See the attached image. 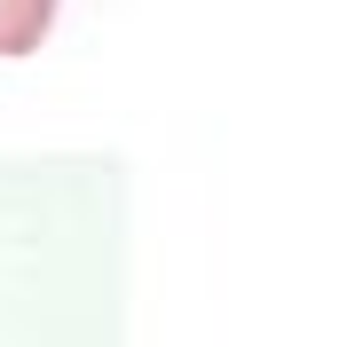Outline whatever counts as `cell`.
Wrapping results in <instances>:
<instances>
[{"instance_id": "6da1fadb", "label": "cell", "mask_w": 355, "mask_h": 347, "mask_svg": "<svg viewBox=\"0 0 355 347\" xmlns=\"http://www.w3.org/2000/svg\"><path fill=\"white\" fill-rule=\"evenodd\" d=\"M55 24V0H0V55H32Z\"/></svg>"}]
</instances>
